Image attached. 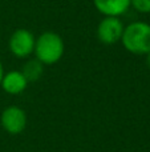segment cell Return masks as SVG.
Listing matches in <instances>:
<instances>
[{"label":"cell","mask_w":150,"mask_h":152,"mask_svg":"<svg viewBox=\"0 0 150 152\" xmlns=\"http://www.w3.org/2000/svg\"><path fill=\"white\" fill-rule=\"evenodd\" d=\"M122 45L134 55H148L150 52V24L145 21H133L124 28Z\"/></svg>","instance_id":"6da1fadb"},{"label":"cell","mask_w":150,"mask_h":152,"mask_svg":"<svg viewBox=\"0 0 150 152\" xmlns=\"http://www.w3.org/2000/svg\"><path fill=\"white\" fill-rule=\"evenodd\" d=\"M64 42L60 35L55 32H44L36 39L35 44V55L36 59L44 66L55 64L64 55Z\"/></svg>","instance_id":"7a4b0ae2"},{"label":"cell","mask_w":150,"mask_h":152,"mask_svg":"<svg viewBox=\"0 0 150 152\" xmlns=\"http://www.w3.org/2000/svg\"><path fill=\"white\" fill-rule=\"evenodd\" d=\"M124 24L120 18L105 16L97 26V37L102 44L112 45L120 42L124 34Z\"/></svg>","instance_id":"3957f363"},{"label":"cell","mask_w":150,"mask_h":152,"mask_svg":"<svg viewBox=\"0 0 150 152\" xmlns=\"http://www.w3.org/2000/svg\"><path fill=\"white\" fill-rule=\"evenodd\" d=\"M35 44H36V39H35L33 34L25 28H19L11 35L9 37V51L16 56V58H28L32 55L35 51Z\"/></svg>","instance_id":"277c9868"},{"label":"cell","mask_w":150,"mask_h":152,"mask_svg":"<svg viewBox=\"0 0 150 152\" xmlns=\"http://www.w3.org/2000/svg\"><path fill=\"white\" fill-rule=\"evenodd\" d=\"M1 127L11 135H17L24 131L27 126V115L17 105H9L1 112Z\"/></svg>","instance_id":"5b68a950"},{"label":"cell","mask_w":150,"mask_h":152,"mask_svg":"<svg viewBox=\"0 0 150 152\" xmlns=\"http://www.w3.org/2000/svg\"><path fill=\"white\" fill-rule=\"evenodd\" d=\"M93 4L104 16L120 18L129 11L132 7V0H93Z\"/></svg>","instance_id":"8992f818"},{"label":"cell","mask_w":150,"mask_h":152,"mask_svg":"<svg viewBox=\"0 0 150 152\" xmlns=\"http://www.w3.org/2000/svg\"><path fill=\"white\" fill-rule=\"evenodd\" d=\"M1 88L9 95H19L27 88L28 80L21 71H9L4 74L1 80Z\"/></svg>","instance_id":"52a82bcc"},{"label":"cell","mask_w":150,"mask_h":152,"mask_svg":"<svg viewBox=\"0 0 150 152\" xmlns=\"http://www.w3.org/2000/svg\"><path fill=\"white\" fill-rule=\"evenodd\" d=\"M21 72L28 81H36L41 77L43 72H44V64L40 63L37 59H31L24 64Z\"/></svg>","instance_id":"ba28073f"},{"label":"cell","mask_w":150,"mask_h":152,"mask_svg":"<svg viewBox=\"0 0 150 152\" xmlns=\"http://www.w3.org/2000/svg\"><path fill=\"white\" fill-rule=\"evenodd\" d=\"M132 7L140 13H150V0H132Z\"/></svg>","instance_id":"9c48e42d"},{"label":"cell","mask_w":150,"mask_h":152,"mask_svg":"<svg viewBox=\"0 0 150 152\" xmlns=\"http://www.w3.org/2000/svg\"><path fill=\"white\" fill-rule=\"evenodd\" d=\"M3 76H4V69H3V64H1V61H0V84H1Z\"/></svg>","instance_id":"30bf717a"},{"label":"cell","mask_w":150,"mask_h":152,"mask_svg":"<svg viewBox=\"0 0 150 152\" xmlns=\"http://www.w3.org/2000/svg\"><path fill=\"white\" fill-rule=\"evenodd\" d=\"M146 64H148V67H149V69H150V52L146 55Z\"/></svg>","instance_id":"8fae6325"}]
</instances>
